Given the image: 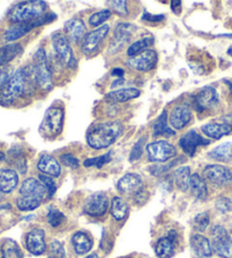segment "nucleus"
<instances>
[{
	"label": "nucleus",
	"instance_id": "nucleus-1",
	"mask_svg": "<svg viewBox=\"0 0 232 258\" xmlns=\"http://www.w3.org/2000/svg\"><path fill=\"white\" fill-rule=\"evenodd\" d=\"M32 83H37L33 66L17 70L6 86L0 89V105L8 107L14 104L16 100L31 90Z\"/></svg>",
	"mask_w": 232,
	"mask_h": 258
},
{
	"label": "nucleus",
	"instance_id": "nucleus-2",
	"mask_svg": "<svg viewBox=\"0 0 232 258\" xmlns=\"http://www.w3.org/2000/svg\"><path fill=\"white\" fill-rule=\"evenodd\" d=\"M123 131V124L117 121L94 124L87 131V144L94 149L108 148L122 136Z\"/></svg>",
	"mask_w": 232,
	"mask_h": 258
},
{
	"label": "nucleus",
	"instance_id": "nucleus-3",
	"mask_svg": "<svg viewBox=\"0 0 232 258\" xmlns=\"http://www.w3.org/2000/svg\"><path fill=\"white\" fill-rule=\"evenodd\" d=\"M47 10V4L41 0L23 2L15 5L8 13V19L13 23H25L41 17Z\"/></svg>",
	"mask_w": 232,
	"mask_h": 258
},
{
	"label": "nucleus",
	"instance_id": "nucleus-4",
	"mask_svg": "<svg viewBox=\"0 0 232 258\" xmlns=\"http://www.w3.org/2000/svg\"><path fill=\"white\" fill-rule=\"evenodd\" d=\"M34 64H33V71H34V78L35 82L41 88L42 90L49 91L52 88V72L50 64H49L46 50L44 49H39L37 54L34 55Z\"/></svg>",
	"mask_w": 232,
	"mask_h": 258
},
{
	"label": "nucleus",
	"instance_id": "nucleus-5",
	"mask_svg": "<svg viewBox=\"0 0 232 258\" xmlns=\"http://www.w3.org/2000/svg\"><path fill=\"white\" fill-rule=\"evenodd\" d=\"M64 109L60 107H50L44 114L42 124L40 126V131L49 139L56 138L60 135L62 127H64Z\"/></svg>",
	"mask_w": 232,
	"mask_h": 258
},
{
	"label": "nucleus",
	"instance_id": "nucleus-6",
	"mask_svg": "<svg viewBox=\"0 0 232 258\" xmlns=\"http://www.w3.org/2000/svg\"><path fill=\"white\" fill-rule=\"evenodd\" d=\"M52 46L55 48L58 59L61 61V64L69 69H76L77 63L74 56L73 49L70 47V42L66 38L65 34L57 32L52 37Z\"/></svg>",
	"mask_w": 232,
	"mask_h": 258
},
{
	"label": "nucleus",
	"instance_id": "nucleus-7",
	"mask_svg": "<svg viewBox=\"0 0 232 258\" xmlns=\"http://www.w3.org/2000/svg\"><path fill=\"white\" fill-rule=\"evenodd\" d=\"M212 248L222 258H232V238L221 225L212 229Z\"/></svg>",
	"mask_w": 232,
	"mask_h": 258
},
{
	"label": "nucleus",
	"instance_id": "nucleus-8",
	"mask_svg": "<svg viewBox=\"0 0 232 258\" xmlns=\"http://www.w3.org/2000/svg\"><path fill=\"white\" fill-rule=\"evenodd\" d=\"M147 157L152 163H164L177 155L175 146L168 141H155L147 145Z\"/></svg>",
	"mask_w": 232,
	"mask_h": 258
},
{
	"label": "nucleus",
	"instance_id": "nucleus-9",
	"mask_svg": "<svg viewBox=\"0 0 232 258\" xmlns=\"http://www.w3.org/2000/svg\"><path fill=\"white\" fill-rule=\"evenodd\" d=\"M109 29V25H103L91 31V32L86 33L85 37H84L81 41V49L84 54L90 56L93 52H95L101 42L103 41L104 38L106 37V34H108Z\"/></svg>",
	"mask_w": 232,
	"mask_h": 258
},
{
	"label": "nucleus",
	"instance_id": "nucleus-10",
	"mask_svg": "<svg viewBox=\"0 0 232 258\" xmlns=\"http://www.w3.org/2000/svg\"><path fill=\"white\" fill-rule=\"evenodd\" d=\"M109 199L104 192H95L87 197L84 204V213L93 217L104 215L108 211Z\"/></svg>",
	"mask_w": 232,
	"mask_h": 258
},
{
	"label": "nucleus",
	"instance_id": "nucleus-11",
	"mask_svg": "<svg viewBox=\"0 0 232 258\" xmlns=\"http://www.w3.org/2000/svg\"><path fill=\"white\" fill-rule=\"evenodd\" d=\"M203 174L209 183L216 186L226 185L232 181V172L222 165H207Z\"/></svg>",
	"mask_w": 232,
	"mask_h": 258
},
{
	"label": "nucleus",
	"instance_id": "nucleus-12",
	"mask_svg": "<svg viewBox=\"0 0 232 258\" xmlns=\"http://www.w3.org/2000/svg\"><path fill=\"white\" fill-rule=\"evenodd\" d=\"M158 59L157 51L152 50V49H147V50L143 51L142 54L132 57L127 61V64L132 69L140 71V72H149V71L153 70L157 66Z\"/></svg>",
	"mask_w": 232,
	"mask_h": 258
},
{
	"label": "nucleus",
	"instance_id": "nucleus-13",
	"mask_svg": "<svg viewBox=\"0 0 232 258\" xmlns=\"http://www.w3.org/2000/svg\"><path fill=\"white\" fill-rule=\"evenodd\" d=\"M218 102V95L216 90L212 87H204L196 97H194V106L197 112L215 107Z\"/></svg>",
	"mask_w": 232,
	"mask_h": 258
},
{
	"label": "nucleus",
	"instance_id": "nucleus-14",
	"mask_svg": "<svg viewBox=\"0 0 232 258\" xmlns=\"http://www.w3.org/2000/svg\"><path fill=\"white\" fill-rule=\"evenodd\" d=\"M25 244L28 250L35 256H40L46 251V233L42 229H33L26 234Z\"/></svg>",
	"mask_w": 232,
	"mask_h": 258
},
{
	"label": "nucleus",
	"instance_id": "nucleus-15",
	"mask_svg": "<svg viewBox=\"0 0 232 258\" xmlns=\"http://www.w3.org/2000/svg\"><path fill=\"white\" fill-rule=\"evenodd\" d=\"M209 141L204 139L202 136H199L197 132L194 130H190L187 132L186 135L180 138L179 140V146L185 154L189 155V156H194L196 150H197L198 147L200 146H207Z\"/></svg>",
	"mask_w": 232,
	"mask_h": 258
},
{
	"label": "nucleus",
	"instance_id": "nucleus-16",
	"mask_svg": "<svg viewBox=\"0 0 232 258\" xmlns=\"http://www.w3.org/2000/svg\"><path fill=\"white\" fill-rule=\"evenodd\" d=\"M21 196L24 197H31L41 200L44 198V196L48 195L44 185L40 182V180L34 179V177H29L23 181L20 189Z\"/></svg>",
	"mask_w": 232,
	"mask_h": 258
},
{
	"label": "nucleus",
	"instance_id": "nucleus-17",
	"mask_svg": "<svg viewBox=\"0 0 232 258\" xmlns=\"http://www.w3.org/2000/svg\"><path fill=\"white\" fill-rule=\"evenodd\" d=\"M65 35L69 42L77 43L82 41L86 34V26L81 19H73L65 24Z\"/></svg>",
	"mask_w": 232,
	"mask_h": 258
},
{
	"label": "nucleus",
	"instance_id": "nucleus-18",
	"mask_svg": "<svg viewBox=\"0 0 232 258\" xmlns=\"http://www.w3.org/2000/svg\"><path fill=\"white\" fill-rule=\"evenodd\" d=\"M191 119V110L188 105H179L172 109L170 115V124L176 130H181Z\"/></svg>",
	"mask_w": 232,
	"mask_h": 258
},
{
	"label": "nucleus",
	"instance_id": "nucleus-19",
	"mask_svg": "<svg viewBox=\"0 0 232 258\" xmlns=\"http://www.w3.org/2000/svg\"><path fill=\"white\" fill-rule=\"evenodd\" d=\"M143 180L136 173H128L118 181L117 189L122 194H134L142 189Z\"/></svg>",
	"mask_w": 232,
	"mask_h": 258
},
{
	"label": "nucleus",
	"instance_id": "nucleus-20",
	"mask_svg": "<svg viewBox=\"0 0 232 258\" xmlns=\"http://www.w3.org/2000/svg\"><path fill=\"white\" fill-rule=\"evenodd\" d=\"M190 246L196 256L200 258L211 257L213 253L212 243L202 234H195L190 239Z\"/></svg>",
	"mask_w": 232,
	"mask_h": 258
},
{
	"label": "nucleus",
	"instance_id": "nucleus-21",
	"mask_svg": "<svg viewBox=\"0 0 232 258\" xmlns=\"http://www.w3.org/2000/svg\"><path fill=\"white\" fill-rule=\"evenodd\" d=\"M38 28L37 22L31 21V22H25V23H19L11 26L5 32V40L8 42L11 41H15V40L20 39L22 37H24L25 34H28L30 31H32L33 29Z\"/></svg>",
	"mask_w": 232,
	"mask_h": 258
},
{
	"label": "nucleus",
	"instance_id": "nucleus-22",
	"mask_svg": "<svg viewBox=\"0 0 232 258\" xmlns=\"http://www.w3.org/2000/svg\"><path fill=\"white\" fill-rule=\"evenodd\" d=\"M19 184V175L15 170L3 168L0 170V191L3 194H10Z\"/></svg>",
	"mask_w": 232,
	"mask_h": 258
},
{
	"label": "nucleus",
	"instance_id": "nucleus-23",
	"mask_svg": "<svg viewBox=\"0 0 232 258\" xmlns=\"http://www.w3.org/2000/svg\"><path fill=\"white\" fill-rule=\"evenodd\" d=\"M38 170L42 172L44 175H50L53 177H58L60 175L61 167L59 163L56 161L50 155H42L38 162Z\"/></svg>",
	"mask_w": 232,
	"mask_h": 258
},
{
	"label": "nucleus",
	"instance_id": "nucleus-24",
	"mask_svg": "<svg viewBox=\"0 0 232 258\" xmlns=\"http://www.w3.org/2000/svg\"><path fill=\"white\" fill-rule=\"evenodd\" d=\"M135 31V26L129 23H120L114 31V38L111 47H114L113 50L117 51L122 48L125 42H127L131 39L132 33Z\"/></svg>",
	"mask_w": 232,
	"mask_h": 258
},
{
	"label": "nucleus",
	"instance_id": "nucleus-25",
	"mask_svg": "<svg viewBox=\"0 0 232 258\" xmlns=\"http://www.w3.org/2000/svg\"><path fill=\"white\" fill-rule=\"evenodd\" d=\"M202 131L205 136L212 139H221L222 137L230 135L232 125L227 123H208L202 126Z\"/></svg>",
	"mask_w": 232,
	"mask_h": 258
},
{
	"label": "nucleus",
	"instance_id": "nucleus-26",
	"mask_svg": "<svg viewBox=\"0 0 232 258\" xmlns=\"http://www.w3.org/2000/svg\"><path fill=\"white\" fill-rule=\"evenodd\" d=\"M74 249L77 255H84L92 249L93 241L85 232H76L71 238Z\"/></svg>",
	"mask_w": 232,
	"mask_h": 258
},
{
	"label": "nucleus",
	"instance_id": "nucleus-27",
	"mask_svg": "<svg viewBox=\"0 0 232 258\" xmlns=\"http://www.w3.org/2000/svg\"><path fill=\"white\" fill-rule=\"evenodd\" d=\"M23 47L20 43H11L0 47V66H5L12 60H14L17 56L22 54Z\"/></svg>",
	"mask_w": 232,
	"mask_h": 258
},
{
	"label": "nucleus",
	"instance_id": "nucleus-28",
	"mask_svg": "<svg viewBox=\"0 0 232 258\" xmlns=\"http://www.w3.org/2000/svg\"><path fill=\"white\" fill-rule=\"evenodd\" d=\"M190 192L195 196L196 198L199 200H205L208 196V190L205 181L200 177L198 174H193L190 177V183H189Z\"/></svg>",
	"mask_w": 232,
	"mask_h": 258
},
{
	"label": "nucleus",
	"instance_id": "nucleus-29",
	"mask_svg": "<svg viewBox=\"0 0 232 258\" xmlns=\"http://www.w3.org/2000/svg\"><path fill=\"white\" fill-rule=\"evenodd\" d=\"M141 96V91L136 88H125V89H119V90H114L109 92L106 97L109 99L118 102H125L132 99H135Z\"/></svg>",
	"mask_w": 232,
	"mask_h": 258
},
{
	"label": "nucleus",
	"instance_id": "nucleus-30",
	"mask_svg": "<svg viewBox=\"0 0 232 258\" xmlns=\"http://www.w3.org/2000/svg\"><path fill=\"white\" fill-rule=\"evenodd\" d=\"M0 258H23V252L16 241L5 239L0 246Z\"/></svg>",
	"mask_w": 232,
	"mask_h": 258
},
{
	"label": "nucleus",
	"instance_id": "nucleus-31",
	"mask_svg": "<svg viewBox=\"0 0 232 258\" xmlns=\"http://www.w3.org/2000/svg\"><path fill=\"white\" fill-rule=\"evenodd\" d=\"M175 243L171 238L164 237L159 239V241L155 244V253L159 258H170L175 253Z\"/></svg>",
	"mask_w": 232,
	"mask_h": 258
},
{
	"label": "nucleus",
	"instance_id": "nucleus-32",
	"mask_svg": "<svg viewBox=\"0 0 232 258\" xmlns=\"http://www.w3.org/2000/svg\"><path fill=\"white\" fill-rule=\"evenodd\" d=\"M128 204L125 202L123 198L120 197H114L111 202V207H110V212L111 215H112L113 219L115 221H122L128 214Z\"/></svg>",
	"mask_w": 232,
	"mask_h": 258
},
{
	"label": "nucleus",
	"instance_id": "nucleus-33",
	"mask_svg": "<svg viewBox=\"0 0 232 258\" xmlns=\"http://www.w3.org/2000/svg\"><path fill=\"white\" fill-rule=\"evenodd\" d=\"M208 156L218 162H230L232 159V142H225L214 148Z\"/></svg>",
	"mask_w": 232,
	"mask_h": 258
},
{
	"label": "nucleus",
	"instance_id": "nucleus-34",
	"mask_svg": "<svg viewBox=\"0 0 232 258\" xmlns=\"http://www.w3.org/2000/svg\"><path fill=\"white\" fill-rule=\"evenodd\" d=\"M153 135L154 136H162V135H168V136H173L175 135V131L171 130V127H169L168 124V113L167 110L164 109L161 113V115L157 118V121L153 124Z\"/></svg>",
	"mask_w": 232,
	"mask_h": 258
},
{
	"label": "nucleus",
	"instance_id": "nucleus-35",
	"mask_svg": "<svg viewBox=\"0 0 232 258\" xmlns=\"http://www.w3.org/2000/svg\"><path fill=\"white\" fill-rule=\"evenodd\" d=\"M190 168L188 166H181L177 168L175 172V181L178 189L181 191H187L189 189L190 183Z\"/></svg>",
	"mask_w": 232,
	"mask_h": 258
},
{
	"label": "nucleus",
	"instance_id": "nucleus-36",
	"mask_svg": "<svg viewBox=\"0 0 232 258\" xmlns=\"http://www.w3.org/2000/svg\"><path fill=\"white\" fill-rule=\"evenodd\" d=\"M154 43V39L153 37H145L138 41L132 43L129 48L127 49V55L129 57H135L137 55L142 54L143 51H145L149 49L152 44Z\"/></svg>",
	"mask_w": 232,
	"mask_h": 258
},
{
	"label": "nucleus",
	"instance_id": "nucleus-37",
	"mask_svg": "<svg viewBox=\"0 0 232 258\" xmlns=\"http://www.w3.org/2000/svg\"><path fill=\"white\" fill-rule=\"evenodd\" d=\"M10 159H11V163L22 173V174H24V173L28 171L26 158L22 150H16V148H13L10 151Z\"/></svg>",
	"mask_w": 232,
	"mask_h": 258
},
{
	"label": "nucleus",
	"instance_id": "nucleus-38",
	"mask_svg": "<svg viewBox=\"0 0 232 258\" xmlns=\"http://www.w3.org/2000/svg\"><path fill=\"white\" fill-rule=\"evenodd\" d=\"M40 205H41V200L31 197H24V196H21V197H19L16 200L17 208L23 212L37 210Z\"/></svg>",
	"mask_w": 232,
	"mask_h": 258
},
{
	"label": "nucleus",
	"instance_id": "nucleus-39",
	"mask_svg": "<svg viewBox=\"0 0 232 258\" xmlns=\"http://www.w3.org/2000/svg\"><path fill=\"white\" fill-rule=\"evenodd\" d=\"M111 156H112V153H108L105 155H102V156L99 157H94V158H88L84 162V166L85 167H91L94 166L96 168H101L103 167L105 164H108L111 162Z\"/></svg>",
	"mask_w": 232,
	"mask_h": 258
},
{
	"label": "nucleus",
	"instance_id": "nucleus-40",
	"mask_svg": "<svg viewBox=\"0 0 232 258\" xmlns=\"http://www.w3.org/2000/svg\"><path fill=\"white\" fill-rule=\"evenodd\" d=\"M111 16V12L109 10H103L97 13H94L90 19H88V23L92 26H99L105 21H108Z\"/></svg>",
	"mask_w": 232,
	"mask_h": 258
},
{
	"label": "nucleus",
	"instance_id": "nucleus-41",
	"mask_svg": "<svg viewBox=\"0 0 232 258\" xmlns=\"http://www.w3.org/2000/svg\"><path fill=\"white\" fill-rule=\"evenodd\" d=\"M208 224H209V215L206 212L200 213V214L196 215V217L194 219V228L197 231H200V232H203V231L206 230Z\"/></svg>",
	"mask_w": 232,
	"mask_h": 258
},
{
	"label": "nucleus",
	"instance_id": "nucleus-42",
	"mask_svg": "<svg viewBox=\"0 0 232 258\" xmlns=\"http://www.w3.org/2000/svg\"><path fill=\"white\" fill-rule=\"evenodd\" d=\"M49 258H66L64 246L59 241H53L49 246Z\"/></svg>",
	"mask_w": 232,
	"mask_h": 258
},
{
	"label": "nucleus",
	"instance_id": "nucleus-43",
	"mask_svg": "<svg viewBox=\"0 0 232 258\" xmlns=\"http://www.w3.org/2000/svg\"><path fill=\"white\" fill-rule=\"evenodd\" d=\"M39 180L44 185V188H46L47 192H48V197L49 198L53 197V195H55L56 190H57V185L55 183V181H53L51 177H49L48 175H44V174H40Z\"/></svg>",
	"mask_w": 232,
	"mask_h": 258
},
{
	"label": "nucleus",
	"instance_id": "nucleus-44",
	"mask_svg": "<svg viewBox=\"0 0 232 258\" xmlns=\"http://www.w3.org/2000/svg\"><path fill=\"white\" fill-rule=\"evenodd\" d=\"M65 220V215L58 210H51L48 214V222L52 228H58Z\"/></svg>",
	"mask_w": 232,
	"mask_h": 258
},
{
	"label": "nucleus",
	"instance_id": "nucleus-45",
	"mask_svg": "<svg viewBox=\"0 0 232 258\" xmlns=\"http://www.w3.org/2000/svg\"><path fill=\"white\" fill-rule=\"evenodd\" d=\"M108 5L111 8V11H113L115 14H118L119 16L128 15L126 2H108Z\"/></svg>",
	"mask_w": 232,
	"mask_h": 258
},
{
	"label": "nucleus",
	"instance_id": "nucleus-46",
	"mask_svg": "<svg viewBox=\"0 0 232 258\" xmlns=\"http://www.w3.org/2000/svg\"><path fill=\"white\" fill-rule=\"evenodd\" d=\"M144 141H145V138H141V139L136 142L135 146L133 147L131 156H129L131 162L137 161V159H140L142 157L143 151H144V148H143V144H144Z\"/></svg>",
	"mask_w": 232,
	"mask_h": 258
},
{
	"label": "nucleus",
	"instance_id": "nucleus-47",
	"mask_svg": "<svg viewBox=\"0 0 232 258\" xmlns=\"http://www.w3.org/2000/svg\"><path fill=\"white\" fill-rule=\"evenodd\" d=\"M13 74L14 73H13L12 68H10L8 65L0 66V87L6 86L11 78L13 77Z\"/></svg>",
	"mask_w": 232,
	"mask_h": 258
},
{
	"label": "nucleus",
	"instance_id": "nucleus-48",
	"mask_svg": "<svg viewBox=\"0 0 232 258\" xmlns=\"http://www.w3.org/2000/svg\"><path fill=\"white\" fill-rule=\"evenodd\" d=\"M215 206L221 213H227L232 210V202L229 198L221 197L216 200Z\"/></svg>",
	"mask_w": 232,
	"mask_h": 258
},
{
	"label": "nucleus",
	"instance_id": "nucleus-49",
	"mask_svg": "<svg viewBox=\"0 0 232 258\" xmlns=\"http://www.w3.org/2000/svg\"><path fill=\"white\" fill-rule=\"evenodd\" d=\"M60 159H61V162L64 163L66 166H68V167L77 168V167L79 166L78 159L76 158L75 156H73V155H71V154H64V155H61Z\"/></svg>",
	"mask_w": 232,
	"mask_h": 258
},
{
	"label": "nucleus",
	"instance_id": "nucleus-50",
	"mask_svg": "<svg viewBox=\"0 0 232 258\" xmlns=\"http://www.w3.org/2000/svg\"><path fill=\"white\" fill-rule=\"evenodd\" d=\"M147 198H149V194H147L146 191H144L143 189L138 190L137 192H135V196H134V200H135V202L140 205L144 204L147 200Z\"/></svg>",
	"mask_w": 232,
	"mask_h": 258
},
{
	"label": "nucleus",
	"instance_id": "nucleus-51",
	"mask_svg": "<svg viewBox=\"0 0 232 258\" xmlns=\"http://www.w3.org/2000/svg\"><path fill=\"white\" fill-rule=\"evenodd\" d=\"M164 17H166L164 15H152L149 14V13H145V14L143 15V20L150 22V23H159V22L164 20Z\"/></svg>",
	"mask_w": 232,
	"mask_h": 258
},
{
	"label": "nucleus",
	"instance_id": "nucleus-52",
	"mask_svg": "<svg viewBox=\"0 0 232 258\" xmlns=\"http://www.w3.org/2000/svg\"><path fill=\"white\" fill-rule=\"evenodd\" d=\"M171 10L173 11V13H176V14H179V13L181 12V3L180 2H172Z\"/></svg>",
	"mask_w": 232,
	"mask_h": 258
},
{
	"label": "nucleus",
	"instance_id": "nucleus-53",
	"mask_svg": "<svg viewBox=\"0 0 232 258\" xmlns=\"http://www.w3.org/2000/svg\"><path fill=\"white\" fill-rule=\"evenodd\" d=\"M125 74V71L123 69H113L112 71V75H117V77L123 78Z\"/></svg>",
	"mask_w": 232,
	"mask_h": 258
},
{
	"label": "nucleus",
	"instance_id": "nucleus-54",
	"mask_svg": "<svg viewBox=\"0 0 232 258\" xmlns=\"http://www.w3.org/2000/svg\"><path fill=\"white\" fill-rule=\"evenodd\" d=\"M223 119H225V121H227V124H231L232 125V113L227 115V116L223 117Z\"/></svg>",
	"mask_w": 232,
	"mask_h": 258
},
{
	"label": "nucleus",
	"instance_id": "nucleus-55",
	"mask_svg": "<svg viewBox=\"0 0 232 258\" xmlns=\"http://www.w3.org/2000/svg\"><path fill=\"white\" fill-rule=\"evenodd\" d=\"M86 258H100V257H99V255H97V253L93 252V253H91V255H88Z\"/></svg>",
	"mask_w": 232,
	"mask_h": 258
},
{
	"label": "nucleus",
	"instance_id": "nucleus-56",
	"mask_svg": "<svg viewBox=\"0 0 232 258\" xmlns=\"http://www.w3.org/2000/svg\"><path fill=\"white\" fill-rule=\"evenodd\" d=\"M227 54H229L232 57V47H230L229 49H227Z\"/></svg>",
	"mask_w": 232,
	"mask_h": 258
},
{
	"label": "nucleus",
	"instance_id": "nucleus-57",
	"mask_svg": "<svg viewBox=\"0 0 232 258\" xmlns=\"http://www.w3.org/2000/svg\"><path fill=\"white\" fill-rule=\"evenodd\" d=\"M2 198H3V192H2V191H0V200H2Z\"/></svg>",
	"mask_w": 232,
	"mask_h": 258
},
{
	"label": "nucleus",
	"instance_id": "nucleus-58",
	"mask_svg": "<svg viewBox=\"0 0 232 258\" xmlns=\"http://www.w3.org/2000/svg\"><path fill=\"white\" fill-rule=\"evenodd\" d=\"M120 258H132V257H120Z\"/></svg>",
	"mask_w": 232,
	"mask_h": 258
}]
</instances>
